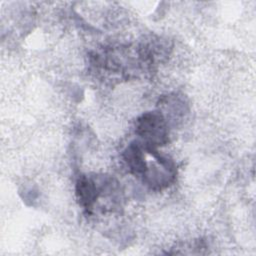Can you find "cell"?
I'll return each mask as SVG.
<instances>
[{"mask_svg": "<svg viewBox=\"0 0 256 256\" xmlns=\"http://www.w3.org/2000/svg\"><path fill=\"white\" fill-rule=\"evenodd\" d=\"M144 148L147 154V166L141 180L154 191L168 188L177 177V166L174 160L160 153L156 148L147 146Z\"/></svg>", "mask_w": 256, "mask_h": 256, "instance_id": "6da1fadb", "label": "cell"}, {"mask_svg": "<svg viewBox=\"0 0 256 256\" xmlns=\"http://www.w3.org/2000/svg\"><path fill=\"white\" fill-rule=\"evenodd\" d=\"M135 133L147 147L158 148L169 142V124L158 110L147 111L136 120Z\"/></svg>", "mask_w": 256, "mask_h": 256, "instance_id": "7a4b0ae2", "label": "cell"}, {"mask_svg": "<svg viewBox=\"0 0 256 256\" xmlns=\"http://www.w3.org/2000/svg\"><path fill=\"white\" fill-rule=\"evenodd\" d=\"M75 195L77 202L83 211L86 214H92L95 211L99 197L96 174L79 175L75 183Z\"/></svg>", "mask_w": 256, "mask_h": 256, "instance_id": "3957f363", "label": "cell"}, {"mask_svg": "<svg viewBox=\"0 0 256 256\" xmlns=\"http://www.w3.org/2000/svg\"><path fill=\"white\" fill-rule=\"evenodd\" d=\"M158 111L162 113L168 124L178 123L189 112V105L184 95L171 93L162 96L158 101Z\"/></svg>", "mask_w": 256, "mask_h": 256, "instance_id": "277c9868", "label": "cell"}, {"mask_svg": "<svg viewBox=\"0 0 256 256\" xmlns=\"http://www.w3.org/2000/svg\"><path fill=\"white\" fill-rule=\"evenodd\" d=\"M122 156L129 172L141 179L147 166V154L143 144L139 140L132 141L124 149Z\"/></svg>", "mask_w": 256, "mask_h": 256, "instance_id": "5b68a950", "label": "cell"}]
</instances>
